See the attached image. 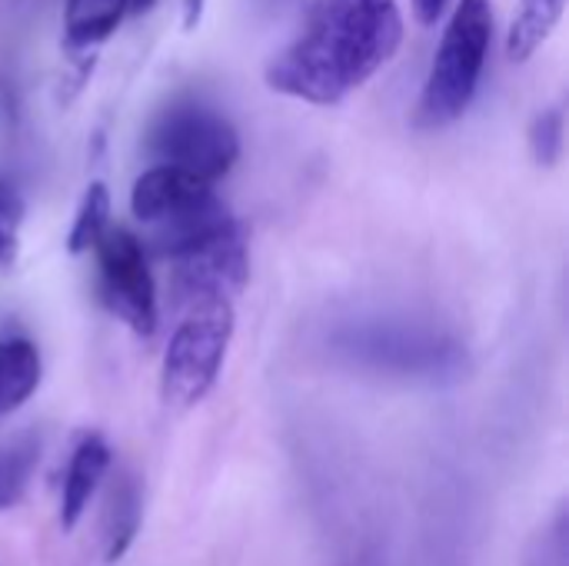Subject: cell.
<instances>
[{
	"instance_id": "obj_7",
	"label": "cell",
	"mask_w": 569,
	"mask_h": 566,
	"mask_svg": "<svg viewBox=\"0 0 569 566\" xmlns=\"http://www.w3.org/2000/svg\"><path fill=\"white\" fill-rule=\"evenodd\" d=\"M100 264V297L117 320L133 334L150 337L157 330V287L147 270L143 244L120 227H107L93 244Z\"/></svg>"
},
{
	"instance_id": "obj_6",
	"label": "cell",
	"mask_w": 569,
	"mask_h": 566,
	"mask_svg": "<svg viewBox=\"0 0 569 566\" xmlns=\"http://www.w3.org/2000/svg\"><path fill=\"white\" fill-rule=\"evenodd\" d=\"M163 257H170L173 287L187 304L207 300V297L230 300L237 290H243L247 274H250L247 244H243V234L233 217L177 244Z\"/></svg>"
},
{
	"instance_id": "obj_19",
	"label": "cell",
	"mask_w": 569,
	"mask_h": 566,
	"mask_svg": "<svg viewBox=\"0 0 569 566\" xmlns=\"http://www.w3.org/2000/svg\"><path fill=\"white\" fill-rule=\"evenodd\" d=\"M410 3H413V13H417V20H420L423 27L437 23L440 13H443V7H447V0H410Z\"/></svg>"
},
{
	"instance_id": "obj_4",
	"label": "cell",
	"mask_w": 569,
	"mask_h": 566,
	"mask_svg": "<svg viewBox=\"0 0 569 566\" xmlns=\"http://www.w3.org/2000/svg\"><path fill=\"white\" fill-rule=\"evenodd\" d=\"M233 337V307L223 297L193 300L183 320L177 324L163 367H160V397L170 410L197 407L217 384L227 347Z\"/></svg>"
},
{
	"instance_id": "obj_3",
	"label": "cell",
	"mask_w": 569,
	"mask_h": 566,
	"mask_svg": "<svg viewBox=\"0 0 569 566\" xmlns=\"http://www.w3.org/2000/svg\"><path fill=\"white\" fill-rule=\"evenodd\" d=\"M490 43H493L490 0H460L423 83V97L417 110V120L423 127H447L463 117L483 80Z\"/></svg>"
},
{
	"instance_id": "obj_9",
	"label": "cell",
	"mask_w": 569,
	"mask_h": 566,
	"mask_svg": "<svg viewBox=\"0 0 569 566\" xmlns=\"http://www.w3.org/2000/svg\"><path fill=\"white\" fill-rule=\"evenodd\" d=\"M113 464V454L107 447V440L100 434H87L80 437V444L73 447L70 460H67V474H63V487H60V527L73 530L80 524V517L87 514L90 500L97 497L100 484L107 480Z\"/></svg>"
},
{
	"instance_id": "obj_14",
	"label": "cell",
	"mask_w": 569,
	"mask_h": 566,
	"mask_svg": "<svg viewBox=\"0 0 569 566\" xmlns=\"http://www.w3.org/2000/svg\"><path fill=\"white\" fill-rule=\"evenodd\" d=\"M107 227H110V193L103 183H90L80 207H77V220L70 227V237H67L70 254L93 250V244L100 240V234Z\"/></svg>"
},
{
	"instance_id": "obj_17",
	"label": "cell",
	"mask_w": 569,
	"mask_h": 566,
	"mask_svg": "<svg viewBox=\"0 0 569 566\" xmlns=\"http://www.w3.org/2000/svg\"><path fill=\"white\" fill-rule=\"evenodd\" d=\"M569 540H567V507H560L553 514L550 524H543V530L533 537V544L527 547L523 566H569Z\"/></svg>"
},
{
	"instance_id": "obj_15",
	"label": "cell",
	"mask_w": 569,
	"mask_h": 566,
	"mask_svg": "<svg viewBox=\"0 0 569 566\" xmlns=\"http://www.w3.org/2000/svg\"><path fill=\"white\" fill-rule=\"evenodd\" d=\"M23 197L10 180H0V274H10L20 257Z\"/></svg>"
},
{
	"instance_id": "obj_8",
	"label": "cell",
	"mask_w": 569,
	"mask_h": 566,
	"mask_svg": "<svg viewBox=\"0 0 569 566\" xmlns=\"http://www.w3.org/2000/svg\"><path fill=\"white\" fill-rule=\"evenodd\" d=\"M220 207L223 203L213 197V183H203L163 163H153L143 177H137L130 193L133 217L157 227V234H170L187 224H197Z\"/></svg>"
},
{
	"instance_id": "obj_10",
	"label": "cell",
	"mask_w": 569,
	"mask_h": 566,
	"mask_svg": "<svg viewBox=\"0 0 569 566\" xmlns=\"http://www.w3.org/2000/svg\"><path fill=\"white\" fill-rule=\"evenodd\" d=\"M40 350L23 337L0 340V417L20 410L40 387Z\"/></svg>"
},
{
	"instance_id": "obj_11",
	"label": "cell",
	"mask_w": 569,
	"mask_h": 566,
	"mask_svg": "<svg viewBox=\"0 0 569 566\" xmlns=\"http://www.w3.org/2000/svg\"><path fill=\"white\" fill-rule=\"evenodd\" d=\"M140 530V490L133 477H120L110 487L103 510V560L117 564Z\"/></svg>"
},
{
	"instance_id": "obj_5",
	"label": "cell",
	"mask_w": 569,
	"mask_h": 566,
	"mask_svg": "<svg viewBox=\"0 0 569 566\" xmlns=\"http://www.w3.org/2000/svg\"><path fill=\"white\" fill-rule=\"evenodd\" d=\"M157 163L183 170L203 183H217L240 157V140L230 120L203 103H177L150 130Z\"/></svg>"
},
{
	"instance_id": "obj_1",
	"label": "cell",
	"mask_w": 569,
	"mask_h": 566,
	"mask_svg": "<svg viewBox=\"0 0 569 566\" xmlns=\"http://www.w3.org/2000/svg\"><path fill=\"white\" fill-rule=\"evenodd\" d=\"M400 40L397 0H317L300 33L270 60L267 83L303 103L330 107L363 87Z\"/></svg>"
},
{
	"instance_id": "obj_18",
	"label": "cell",
	"mask_w": 569,
	"mask_h": 566,
	"mask_svg": "<svg viewBox=\"0 0 569 566\" xmlns=\"http://www.w3.org/2000/svg\"><path fill=\"white\" fill-rule=\"evenodd\" d=\"M530 147H533L537 163H543V167H553L560 160V153H563V110L550 107L533 120Z\"/></svg>"
},
{
	"instance_id": "obj_16",
	"label": "cell",
	"mask_w": 569,
	"mask_h": 566,
	"mask_svg": "<svg viewBox=\"0 0 569 566\" xmlns=\"http://www.w3.org/2000/svg\"><path fill=\"white\" fill-rule=\"evenodd\" d=\"M33 464H37V450L30 444L0 450V510L20 504V497L27 494Z\"/></svg>"
},
{
	"instance_id": "obj_12",
	"label": "cell",
	"mask_w": 569,
	"mask_h": 566,
	"mask_svg": "<svg viewBox=\"0 0 569 566\" xmlns=\"http://www.w3.org/2000/svg\"><path fill=\"white\" fill-rule=\"evenodd\" d=\"M563 10L567 0H520V10L507 33L510 60H530L543 47V40L557 30Z\"/></svg>"
},
{
	"instance_id": "obj_13",
	"label": "cell",
	"mask_w": 569,
	"mask_h": 566,
	"mask_svg": "<svg viewBox=\"0 0 569 566\" xmlns=\"http://www.w3.org/2000/svg\"><path fill=\"white\" fill-rule=\"evenodd\" d=\"M127 10H130V0H67L63 30H67L70 47H93L107 40Z\"/></svg>"
},
{
	"instance_id": "obj_2",
	"label": "cell",
	"mask_w": 569,
	"mask_h": 566,
	"mask_svg": "<svg viewBox=\"0 0 569 566\" xmlns=\"http://www.w3.org/2000/svg\"><path fill=\"white\" fill-rule=\"evenodd\" d=\"M333 350L360 370L397 380L450 384L467 370V350L430 327L403 320H363L333 334Z\"/></svg>"
}]
</instances>
